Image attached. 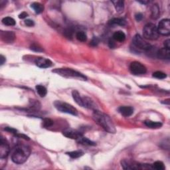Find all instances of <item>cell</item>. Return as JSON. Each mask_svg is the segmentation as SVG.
Returning a JSON list of instances; mask_svg holds the SVG:
<instances>
[{"label": "cell", "instance_id": "obj_1", "mask_svg": "<svg viewBox=\"0 0 170 170\" xmlns=\"http://www.w3.org/2000/svg\"><path fill=\"white\" fill-rule=\"evenodd\" d=\"M92 118L106 131L110 134L116 133V128L110 116L104 112L94 110L92 114Z\"/></svg>", "mask_w": 170, "mask_h": 170}, {"label": "cell", "instance_id": "obj_2", "mask_svg": "<svg viewBox=\"0 0 170 170\" xmlns=\"http://www.w3.org/2000/svg\"><path fill=\"white\" fill-rule=\"evenodd\" d=\"M31 153V149L25 144L16 145L12 153V160L15 163L22 164L25 162Z\"/></svg>", "mask_w": 170, "mask_h": 170}, {"label": "cell", "instance_id": "obj_3", "mask_svg": "<svg viewBox=\"0 0 170 170\" xmlns=\"http://www.w3.org/2000/svg\"><path fill=\"white\" fill-rule=\"evenodd\" d=\"M53 72L66 78H74L83 81L87 80V78L83 74L78 72V71L71 69V68H56V69L53 70Z\"/></svg>", "mask_w": 170, "mask_h": 170}, {"label": "cell", "instance_id": "obj_4", "mask_svg": "<svg viewBox=\"0 0 170 170\" xmlns=\"http://www.w3.org/2000/svg\"><path fill=\"white\" fill-rule=\"evenodd\" d=\"M54 106L55 107L57 110L59 112H63V113L69 114L73 116H77L78 111L75 107L69 104L66 103L60 100H56L54 102Z\"/></svg>", "mask_w": 170, "mask_h": 170}, {"label": "cell", "instance_id": "obj_5", "mask_svg": "<svg viewBox=\"0 0 170 170\" xmlns=\"http://www.w3.org/2000/svg\"><path fill=\"white\" fill-rule=\"evenodd\" d=\"M157 27L153 23H147L143 29V36L146 39L156 40L159 37Z\"/></svg>", "mask_w": 170, "mask_h": 170}, {"label": "cell", "instance_id": "obj_6", "mask_svg": "<svg viewBox=\"0 0 170 170\" xmlns=\"http://www.w3.org/2000/svg\"><path fill=\"white\" fill-rule=\"evenodd\" d=\"M121 166L124 169H153L152 166L149 164H141L135 161L123 160L121 161Z\"/></svg>", "mask_w": 170, "mask_h": 170}, {"label": "cell", "instance_id": "obj_7", "mask_svg": "<svg viewBox=\"0 0 170 170\" xmlns=\"http://www.w3.org/2000/svg\"><path fill=\"white\" fill-rule=\"evenodd\" d=\"M132 44L135 47L139 49V50L148 51L149 49L152 47L150 44L146 42V41L144 39V38L139 34H136L135 36L133 37Z\"/></svg>", "mask_w": 170, "mask_h": 170}, {"label": "cell", "instance_id": "obj_8", "mask_svg": "<svg viewBox=\"0 0 170 170\" xmlns=\"http://www.w3.org/2000/svg\"><path fill=\"white\" fill-rule=\"evenodd\" d=\"M130 72L134 75H144L146 73L147 69L145 66L138 61L131 62L130 65Z\"/></svg>", "mask_w": 170, "mask_h": 170}, {"label": "cell", "instance_id": "obj_9", "mask_svg": "<svg viewBox=\"0 0 170 170\" xmlns=\"http://www.w3.org/2000/svg\"><path fill=\"white\" fill-rule=\"evenodd\" d=\"M159 34L168 36L170 34V20L169 19H164L161 20L157 27Z\"/></svg>", "mask_w": 170, "mask_h": 170}, {"label": "cell", "instance_id": "obj_10", "mask_svg": "<svg viewBox=\"0 0 170 170\" xmlns=\"http://www.w3.org/2000/svg\"><path fill=\"white\" fill-rule=\"evenodd\" d=\"M62 134H63L65 137H67V138L73 139H76V140L83 136V134L80 132L79 131L73 130V129L71 128L66 129L65 130L62 131Z\"/></svg>", "mask_w": 170, "mask_h": 170}, {"label": "cell", "instance_id": "obj_11", "mask_svg": "<svg viewBox=\"0 0 170 170\" xmlns=\"http://www.w3.org/2000/svg\"><path fill=\"white\" fill-rule=\"evenodd\" d=\"M0 143H1L0 144V158L1 159L6 158L10 151L9 144H7V141L3 138H1Z\"/></svg>", "mask_w": 170, "mask_h": 170}, {"label": "cell", "instance_id": "obj_12", "mask_svg": "<svg viewBox=\"0 0 170 170\" xmlns=\"http://www.w3.org/2000/svg\"><path fill=\"white\" fill-rule=\"evenodd\" d=\"M35 64L38 67L41 68H46L51 67L53 65V62L48 59L43 58V57H39L37 58L35 61Z\"/></svg>", "mask_w": 170, "mask_h": 170}, {"label": "cell", "instance_id": "obj_13", "mask_svg": "<svg viewBox=\"0 0 170 170\" xmlns=\"http://www.w3.org/2000/svg\"><path fill=\"white\" fill-rule=\"evenodd\" d=\"M1 38L4 42L12 43L15 39V35L13 31H1Z\"/></svg>", "mask_w": 170, "mask_h": 170}, {"label": "cell", "instance_id": "obj_14", "mask_svg": "<svg viewBox=\"0 0 170 170\" xmlns=\"http://www.w3.org/2000/svg\"><path fill=\"white\" fill-rule=\"evenodd\" d=\"M156 55L160 59L169 60L170 59V49L165 47L159 49L156 53Z\"/></svg>", "mask_w": 170, "mask_h": 170}, {"label": "cell", "instance_id": "obj_15", "mask_svg": "<svg viewBox=\"0 0 170 170\" xmlns=\"http://www.w3.org/2000/svg\"><path fill=\"white\" fill-rule=\"evenodd\" d=\"M118 111L122 116L125 117H129L131 116L134 113V108L131 106H124L118 108Z\"/></svg>", "mask_w": 170, "mask_h": 170}, {"label": "cell", "instance_id": "obj_16", "mask_svg": "<svg viewBox=\"0 0 170 170\" xmlns=\"http://www.w3.org/2000/svg\"><path fill=\"white\" fill-rule=\"evenodd\" d=\"M83 107L86 108L92 109V110H97V106L94 101L92 99H90L89 97H83Z\"/></svg>", "mask_w": 170, "mask_h": 170}, {"label": "cell", "instance_id": "obj_17", "mask_svg": "<svg viewBox=\"0 0 170 170\" xmlns=\"http://www.w3.org/2000/svg\"><path fill=\"white\" fill-rule=\"evenodd\" d=\"M126 39V35L122 31H116L113 34V39L118 42H123Z\"/></svg>", "mask_w": 170, "mask_h": 170}, {"label": "cell", "instance_id": "obj_18", "mask_svg": "<svg viewBox=\"0 0 170 170\" xmlns=\"http://www.w3.org/2000/svg\"><path fill=\"white\" fill-rule=\"evenodd\" d=\"M72 96L75 102L79 106H83V97H81L80 93L77 90H73L72 92Z\"/></svg>", "mask_w": 170, "mask_h": 170}, {"label": "cell", "instance_id": "obj_19", "mask_svg": "<svg viewBox=\"0 0 170 170\" xmlns=\"http://www.w3.org/2000/svg\"><path fill=\"white\" fill-rule=\"evenodd\" d=\"M152 18L153 20H157L160 17V9L158 4H153L152 7Z\"/></svg>", "mask_w": 170, "mask_h": 170}, {"label": "cell", "instance_id": "obj_20", "mask_svg": "<svg viewBox=\"0 0 170 170\" xmlns=\"http://www.w3.org/2000/svg\"><path fill=\"white\" fill-rule=\"evenodd\" d=\"M145 125L150 128H160L162 126V124L160 122H153L152 120H146L144 122Z\"/></svg>", "mask_w": 170, "mask_h": 170}, {"label": "cell", "instance_id": "obj_21", "mask_svg": "<svg viewBox=\"0 0 170 170\" xmlns=\"http://www.w3.org/2000/svg\"><path fill=\"white\" fill-rule=\"evenodd\" d=\"M31 8H33V9L35 11V12L37 13V14H39V13H41L43 10H44V6L40 3L38 2H34L31 5Z\"/></svg>", "mask_w": 170, "mask_h": 170}, {"label": "cell", "instance_id": "obj_22", "mask_svg": "<svg viewBox=\"0 0 170 170\" xmlns=\"http://www.w3.org/2000/svg\"><path fill=\"white\" fill-rule=\"evenodd\" d=\"M112 4L118 13H122L124 9V2L123 1H113Z\"/></svg>", "mask_w": 170, "mask_h": 170}, {"label": "cell", "instance_id": "obj_23", "mask_svg": "<svg viewBox=\"0 0 170 170\" xmlns=\"http://www.w3.org/2000/svg\"><path fill=\"white\" fill-rule=\"evenodd\" d=\"M77 142L79 144H81L83 145H86V146H96V143L94 142H92L91 140H90L89 139H88L87 138H85L83 137V136L81 137L80 138L77 139Z\"/></svg>", "mask_w": 170, "mask_h": 170}, {"label": "cell", "instance_id": "obj_24", "mask_svg": "<svg viewBox=\"0 0 170 170\" xmlns=\"http://www.w3.org/2000/svg\"><path fill=\"white\" fill-rule=\"evenodd\" d=\"M110 24L111 25H117L120 26H125L126 25V22L124 20L120 18H114L110 21Z\"/></svg>", "mask_w": 170, "mask_h": 170}, {"label": "cell", "instance_id": "obj_25", "mask_svg": "<svg viewBox=\"0 0 170 170\" xmlns=\"http://www.w3.org/2000/svg\"><path fill=\"white\" fill-rule=\"evenodd\" d=\"M36 90L38 94H39L41 97H45L46 95V93H47L46 89L45 86H42V85H37Z\"/></svg>", "mask_w": 170, "mask_h": 170}, {"label": "cell", "instance_id": "obj_26", "mask_svg": "<svg viewBox=\"0 0 170 170\" xmlns=\"http://www.w3.org/2000/svg\"><path fill=\"white\" fill-rule=\"evenodd\" d=\"M68 155H69L70 158L76 159L81 157L82 155H83L84 152H82L81 150H77V151H73V152H69L66 153Z\"/></svg>", "mask_w": 170, "mask_h": 170}, {"label": "cell", "instance_id": "obj_27", "mask_svg": "<svg viewBox=\"0 0 170 170\" xmlns=\"http://www.w3.org/2000/svg\"><path fill=\"white\" fill-rule=\"evenodd\" d=\"M2 23L7 26H14L15 25V21L12 17H6L3 18Z\"/></svg>", "mask_w": 170, "mask_h": 170}, {"label": "cell", "instance_id": "obj_28", "mask_svg": "<svg viewBox=\"0 0 170 170\" xmlns=\"http://www.w3.org/2000/svg\"><path fill=\"white\" fill-rule=\"evenodd\" d=\"M30 108L32 109V110L37 111L39 110L40 109L41 105L40 103L38 102V100H30Z\"/></svg>", "mask_w": 170, "mask_h": 170}, {"label": "cell", "instance_id": "obj_29", "mask_svg": "<svg viewBox=\"0 0 170 170\" xmlns=\"http://www.w3.org/2000/svg\"><path fill=\"white\" fill-rule=\"evenodd\" d=\"M76 37L78 41H80L81 42H85L87 39L86 34L85 33L84 31H78L76 34Z\"/></svg>", "mask_w": 170, "mask_h": 170}, {"label": "cell", "instance_id": "obj_30", "mask_svg": "<svg viewBox=\"0 0 170 170\" xmlns=\"http://www.w3.org/2000/svg\"><path fill=\"white\" fill-rule=\"evenodd\" d=\"M152 166V168L156 169V170H163L165 169V166H164L163 163L162 161H157L153 163Z\"/></svg>", "mask_w": 170, "mask_h": 170}, {"label": "cell", "instance_id": "obj_31", "mask_svg": "<svg viewBox=\"0 0 170 170\" xmlns=\"http://www.w3.org/2000/svg\"><path fill=\"white\" fill-rule=\"evenodd\" d=\"M153 76L158 79H164L167 77V75L166 73L161 72V71H156L153 73Z\"/></svg>", "mask_w": 170, "mask_h": 170}, {"label": "cell", "instance_id": "obj_32", "mask_svg": "<svg viewBox=\"0 0 170 170\" xmlns=\"http://www.w3.org/2000/svg\"><path fill=\"white\" fill-rule=\"evenodd\" d=\"M53 124V121L49 118H45L43 120V126L45 128H49Z\"/></svg>", "mask_w": 170, "mask_h": 170}, {"label": "cell", "instance_id": "obj_33", "mask_svg": "<svg viewBox=\"0 0 170 170\" xmlns=\"http://www.w3.org/2000/svg\"><path fill=\"white\" fill-rule=\"evenodd\" d=\"M31 49L35 52H43V49L37 44H33L31 46Z\"/></svg>", "mask_w": 170, "mask_h": 170}, {"label": "cell", "instance_id": "obj_34", "mask_svg": "<svg viewBox=\"0 0 170 170\" xmlns=\"http://www.w3.org/2000/svg\"><path fill=\"white\" fill-rule=\"evenodd\" d=\"M100 42V40L99 39H98V37H94L93 39H92L91 41V42H90V45H91L92 46H97L98 43H99Z\"/></svg>", "mask_w": 170, "mask_h": 170}, {"label": "cell", "instance_id": "obj_35", "mask_svg": "<svg viewBox=\"0 0 170 170\" xmlns=\"http://www.w3.org/2000/svg\"><path fill=\"white\" fill-rule=\"evenodd\" d=\"M4 130H5V131H9V132H10V133H12V134H15V135H16V134H17V130H15V129L13 128L6 127V128H4Z\"/></svg>", "mask_w": 170, "mask_h": 170}, {"label": "cell", "instance_id": "obj_36", "mask_svg": "<svg viewBox=\"0 0 170 170\" xmlns=\"http://www.w3.org/2000/svg\"><path fill=\"white\" fill-rule=\"evenodd\" d=\"M65 34L66 35V37H67L68 38L72 37L73 34V31L70 29H66V31L65 32Z\"/></svg>", "mask_w": 170, "mask_h": 170}, {"label": "cell", "instance_id": "obj_37", "mask_svg": "<svg viewBox=\"0 0 170 170\" xmlns=\"http://www.w3.org/2000/svg\"><path fill=\"white\" fill-rule=\"evenodd\" d=\"M25 24L26 25L28 26V27H33V26H34L35 23L33 20H26L25 21Z\"/></svg>", "mask_w": 170, "mask_h": 170}, {"label": "cell", "instance_id": "obj_38", "mask_svg": "<svg viewBox=\"0 0 170 170\" xmlns=\"http://www.w3.org/2000/svg\"><path fill=\"white\" fill-rule=\"evenodd\" d=\"M135 18H136V21H140L142 20V18H143V15H142L140 13H137V14L135 15Z\"/></svg>", "mask_w": 170, "mask_h": 170}, {"label": "cell", "instance_id": "obj_39", "mask_svg": "<svg viewBox=\"0 0 170 170\" xmlns=\"http://www.w3.org/2000/svg\"><path fill=\"white\" fill-rule=\"evenodd\" d=\"M164 46H165V48L170 49V41L169 39H167L166 41H164Z\"/></svg>", "mask_w": 170, "mask_h": 170}, {"label": "cell", "instance_id": "obj_40", "mask_svg": "<svg viewBox=\"0 0 170 170\" xmlns=\"http://www.w3.org/2000/svg\"><path fill=\"white\" fill-rule=\"evenodd\" d=\"M27 16H28V14L26 12H22L21 14H20V15H19V18L20 19H25V18H26Z\"/></svg>", "mask_w": 170, "mask_h": 170}, {"label": "cell", "instance_id": "obj_41", "mask_svg": "<svg viewBox=\"0 0 170 170\" xmlns=\"http://www.w3.org/2000/svg\"><path fill=\"white\" fill-rule=\"evenodd\" d=\"M5 61H6V59H5V57L1 54V55L0 56V63H1V65H4Z\"/></svg>", "mask_w": 170, "mask_h": 170}, {"label": "cell", "instance_id": "obj_42", "mask_svg": "<svg viewBox=\"0 0 170 170\" xmlns=\"http://www.w3.org/2000/svg\"><path fill=\"white\" fill-rule=\"evenodd\" d=\"M109 45H110V48H114V43L113 42V41L110 40Z\"/></svg>", "mask_w": 170, "mask_h": 170}, {"label": "cell", "instance_id": "obj_43", "mask_svg": "<svg viewBox=\"0 0 170 170\" xmlns=\"http://www.w3.org/2000/svg\"><path fill=\"white\" fill-rule=\"evenodd\" d=\"M139 3H141V4H147V3H148L149 1H139Z\"/></svg>", "mask_w": 170, "mask_h": 170}]
</instances>
